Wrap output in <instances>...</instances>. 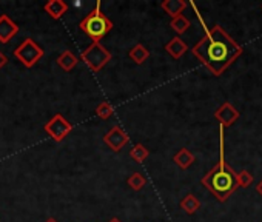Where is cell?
Returning <instances> with one entry per match:
<instances>
[{"label": "cell", "instance_id": "obj_1", "mask_svg": "<svg viewBox=\"0 0 262 222\" xmlns=\"http://www.w3.org/2000/svg\"><path fill=\"white\" fill-rule=\"evenodd\" d=\"M202 27L205 36L193 47L191 53L213 76H221L244 50L221 25H214L210 30L205 24Z\"/></svg>", "mask_w": 262, "mask_h": 222}, {"label": "cell", "instance_id": "obj_2", "mask_svg": "<svg viewBox=\"0 0 262 222\" xmlns=\"http://www.w3.org/2000/svg\"><path fill=\"white\" fill-rule=\"evenodd\" d=\"M221 131V158L219 162L201 179L202 185L210 190L214 197L219 202H225L236 190H237V181H236V171L225 162L224 158V127L219 128Z\"/></svg>", "mask_w": 262, "mask_h": 222}, {"label": "cell", "instance_id": "obj_3", "mask_svg": "<svg viewBox=\"0 0 262 222\" xmlns=\"http://www.w3.org/2000/svg\"><path fill=\"white\" fill-rule=\"evenodd\" d=\"M113 22L100 11V2H97L94 10L79 24V28L96 43H100V40L113 30Z\"/></svg>", "mask_w": 262, "mask_h": 222}, {"label": "cell", "instance_id": "obj_4", "mask_svg": "<svg viewBox=\"0 0 262 222\" xmlns=\"http://www.w3.org/2000/svg\"><path fill=\"white\" fill-rule=\"evenodd\" d=\"M80 59L85 62V65L94 71L99 73L110 60H111V53L102 45V43H96L93 42L86 50H83L80 53Z\"/></svg>", "mask_w": 262, "mask_h": 222}, {"label": "cell", "instance_id": "obj_5", "mask_svg": "<svg viewBox=\"0 0 262 222\" xmlns=\"http://www.w3.org/2000/svg\"><path fill=\"white\" fill-rule=\"evenodd\" d=\"M43 56H45V51L30 37H27L14 50V57L27 68H33Z\"/></svg>", "mask_w": 262, "mask_h": 222}, {"label": "cell", "instance_id": "obj_6", "mask_svg": "<svg viewBox=\"0 0 262 222\" xmlns=\"http://www.w3.org/2000/svg\"><path fill=\"white\" fill-rule=\"evenodd\" d=\"M45 133L48 136H51L53 141L56 142H62L71 131H73V124H70L62 115H54L43 127Z\"/></svg>", "mask_w": 262, "mask_h": 222}, {"label": "cell", "instance_id": "obj_7", "mask_svg": "<svg viewBox=\"0 0 262 222\" xmlns=\"http://www.w3.org/2000/svg\"><path fill=\"white\" fill-rule=\"evenodd\" d=\"M103 142H105L114 153H119V151L129 142V136H128L119 125H114V127L103 136Z\"/></svg>", "mask_w": 262, "mask_h": 222}, {"label": "cell", "instance_id": "obj_8", "mask_svg": "<svg viewBox=\"0 0 262 222\" xmlns=\"http://www.w3.org/2000/svg\"><path fill=\"white\" fill-rule=\"evenodd\" d=\"M214 118L216 121L221 124V127H230L233 125L237 119H239V111L230 103V102H224L216 111H214Z\"/></svg>", "mask_w": 262, "mask_h": 222}, {"label": "cell", "instance_id": "obj_9", "mask_svg": "<svg viewBox=\"0 0 262 222\" xmlns=\"http://www.w3.org/2000/svg\"><path fill=\"white\" fill-rule=\"evenodd\" d=\"M19 33V25L7 14L0 16V43H8Z\"/></svg>", "mask_w": 262, "mask_h": 222}, {"label": "cell", "instance_id": "obj_10", "mask_svg": "<svg viewBox=\"0 0 262 222\" xmlns=\"http://www.w3.org/2000/svg\"><path fill=\"white\" fill-rule=\"evenodd\" d=\"M161 8L171 17H178L184 13V10L187 8V2L185 0H164L161 4Z\"/></svg>", "mask_w": 262, "mask_h": 222}, {"label": "cell", "instance_id": "obj_11", "mask_svg": "<svg viewBox=\"0 0 262 222\" xmlns=\"http://www.w3.org/2000/svg\"><path fill=\"white\" fill-rule=\"evenodd\" d=\"M43 8H45L47 14L54 20H59L68 11V5L65 2H62V0H50V2L45 4Z\"/></svg>", "mask_w": 262, "mask_h": 222}, {"label": "cell", "instance_id": "obj_12", "mask_svg": "<svg viewBox=\"0 0 262 222\" xmlns=\"http://www.w3.org/2000/svg\"><path fill=\"white\" fill-rule=\"evenodd\" d=\"M188 47L187 43L181 39V37H174L171 39L167 45H165V51L173 57V59H181L185 53H187Z\"/></svg>", "mask_w": 262, "mask_h": 222}, {"label": "cell", "instance_id": "obj_13", "mask_svg": "<svg viewBox=\"0 0 262 222\" xmlns=\"http://www.w3.org/2000/svg\"><path fill=\"white\" fill-rule=\"evenodd\" d=\"M194 154L190 151V150H187V148H181L176 154H174V158H173V161H174V164L179 167V168H182V170H187L188 167H191V164L194 162Z\"/></svg>", "mask_w": 262, "mask_h": 222}, {"label": "cell", "instance_id": "obj_14", "mask_svg": "<svg viewBox=\"0 0 262 222\" xmlns=\"http://www.w3.org/2000/svg\"><path fill=\"white\" fill-rule=\"evenodd\" d=\"M77 57L70 51V50H65L59 57H57V65L63 70V71H67V73H70L76 65H77Z\"/></svg>", "mask_w": 262, "mask_h": 222}, {"label": "cell", "instance_id": "obj_15", "mask_svg": "<svg viewBox=\"0 0 262 222\" xmlns=\"http://www.w3.org/2000/svg\"><path fill=\"white\" fill-rule=\"evenodd\" d=\"M128 56H129L131 60L136 62L138 65H142V63L150 57V51H148L142 43H138V45H135L133 48L129 50Z\"/></svg>", "mask_w": 262, "mask_h": 222}, {"label": "cell", "instance_id": "obj_16", "mask_svg": "<svg viewBox=\"0 0 262 222\" xmlns=\"http://www.w3.org/2000/svg\"><path fill=\"white\" fill-rule=\"evenodd\" d=\"M181 208H182L185 213L193 214V213H196V211L201 208V202H199V199H198L194 194H187V196L181 201Z\"/></svg>", "mask_w": 262, "mask_h": 222}, {"label": "cell", "instance_id": "obj_17", "mask_svg": "<svg viewBox=\"0 0 262 222\" xmlns=\"http://www.w3.org/2000/svg\"><path fill=\"white\" fill-rule=\"evenodd\" d=\"M190 25H191V22L185 17V16H178V17H174V19H171V22H170V27L178 33V34H184L188 28H190Z\"/></svg>", "mask_w": 262, "mask_h": 222}, {"label": "cell", "instance_id": "obj_18", "mask_svg": "<svg viewBox=\"0 0 262 222\" xmlns=\"http://www.w3.org/2000/svg\"><path fill=\"white\" fill-rule=\"evenodd\" d=\"M148 154H150L148 148H145V145H142V144H136L129 151L131 159H135L136 162H144L148 158Z\"/></svg>", "mask_w": 262, "mask_h": 222}, {"label": "cell", "instance_id": "obj_19", "mask_svg": "<svg viewBox=\"0 0 262 222\" xmlns=\"http://www.w3.org/2000/svg\"><path fill=\"white\" fill-rule=\"evenodd\" d=\"M113 113H114V109H113L111 103H110V102H106V100L100 102V103L97 105V108H96V115H97L102 121L110 119V118L113 116Z\"/></svg>", "mask_w": 262, "mask_h": 222}, {"label": "cell", "instance_id": "obj_20", "mask_svg": "<svg viewBox=\"0 0 262 222\" xmlns=\"http://www.w3.org/2000/svg\"><path fill=\"white\" fill-rule=\"evenodd\" d=\"M126 184L133 188L135 191H139V190H142L145 185H147V179L141 174V173H133L129 177H128V181H126Z\"/></svg>", "mask_w": 262, "mask_h": 222}, {"label": "cell", "instance_id": "obj_21", "mask_svg": "<svg viewBox=\"0 0 262 222\" xmlns=\"http://www.w3.org/2000/svg\"><path fill=\"white\" fill-rule=\"evenodd\" d=\"M236 181H237V185H239V187L247 188V187H250V185L253 184V176H251L250 171L242 170V171L236 173Z\"/></svg>", "mask_w": 262, "mask_h": 222}, {"label": "cell", "instance_id": "obj_22", "mask_svg": "<svg viewBox=\"0 0 262 222\" xmlns=\"http://www.w3.org/2000/svg\"><path fill=\"white\" fill-rule=\"evenodd\" d=\"M7 63H8V57L2 51H0V70H2Z\"/></svg>", "mask_w": 262, "mask_h": 222}, {"label": "cell", "instance_id": "obj_23", "mask_svg": "<svg viewBox=\"0 0 262 222\" xmlns=\"http://www.w3.org/2000/svg\"><path fill=\"white\" fill-rule=\"evenodd\" d=\"M256 190H257V193H259V194L262 196V181H260V182H259V184L256 185Z\"/></svg>", "mask_w": 262, "mask_h": 222}, {"label": "cell", "instance_id": "obj_24", "mask_svg": "<svg viewBox=\"0 0 262 222\" xmlns=\"http://www.w3.org/2000/svg\"><path fill=\"white\" fill-rule=\"evenodd\" d=\"M45 222H57V220H56V219H54V217H50V219H47V220H45Z\"/></svg>", "mask_w": 262, "mask_h": 222}, {"label": "cell", "instance_id": "obj_25", "mask_svg": "<svg viewBox=\"0 0 262 222\" xmlns=\"http://www.w3.org/2000/svg\"><path fill=\"white\" fill-rule=\"evenodd\" d=\"M108 222H120V220H119L117 217H113V219H111V220H108Z\"/></svg>", "mask_w": 262, "mask_h": 222}]
</instances>
